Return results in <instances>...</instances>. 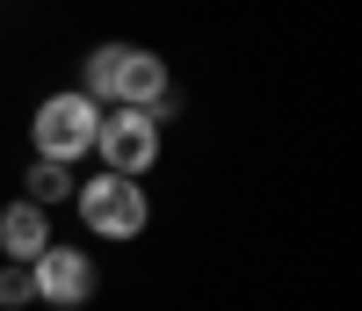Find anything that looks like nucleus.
<instances>
[{"label": "nucleus", "instance_id": "f257e3e1", "mask_svg": "<svg viewBox=\"0 0 362 311\" xmlns=\"http://www.w3.org/2000/svg\"><path fill=\"white\" fill-rule=\"evenodd\" d=\"M167 58L145 51V44H95L80 66V95L87 102H116V109H145L153 116L160 95H167Z\"/></svg>", "mask_w": 362, "mask_h": 311}, {"label": "nucleus", "instance_id": "f03ea898", "mask_svg": "<svg viewBox=\"0 0 362 311\" xmlns=\"http://www.w3.org/2000/svg\"><path fill=\"white\" fill-rule=\"evenodd\" d=\"M95 131H102V102H87L80 87H66V95H44V102H37L29 145H37V160L73 167V160H87V152H95Z\"/></svg>", "mask_w": 362, "mask_h": 311}, {"label": "nucleus", "instance_id": "7ed1b4c3", "mask_svg": "<svg viewBox=\"0 0 362 311\" xmlns=\"http://www.w3.org/2000/svg\"><path fill=\"white\" fill-rule=\"evenodd\" d=\"M80 217L95 239H138L145 225H153V196H145V181H124V174H95L73 189Z\"/></svg>", "mask_w": 362, "mask_h": 311}, {"label": "nucleus", "instance_id": "20e7f679", "mask_svg": "<svg viewBox=\"0 0 362 311\" xmlns=\"http://www.w3.org/2000/svg\"><path fill=\"white\" fill-rule=\"evenodd\" d=\"M95 160H102V174L145 181V174L160 167V123L145 116V109H116V116H102V131H95Z\"/></svg>", "mask_w": 362, "mask_h": 311}, {"label": "nucleus", "instance_id": "39448f33", "mask_svg": "<svg viewBox=\"0 0 362 311\" xmlns=\"http://www.w3.org/2000/svg\"><path fill=\"white\" fill-rule=\"evenodd\" d=\"M95 283H102V275H95V261H87L80 246L51 239L44 254L29 261V290H37V304H51V311H80L87 297H95Z\"/></svg>", "mask_w": 362, "mask_h": 311}, {"label": "nucleus", "instance_id": "423d86ee", "mask_svg": "<svg viewBox=\"0 0 362 311\" xmlns=\"http://www.w3.org/2000/svg\"><path fill=\"white\" fill-rule=\"evenodd\" d=\"M44 246H51V210H37V203L15 196L8 210H0V254H8L15 268H29Z\"/></svg>", "mask_w": 362, "mask_h": 311}, {"label": "nucleus", "instance_id": "0eeeda50", "mask_svg": "<svg viewBox=\"0 0 362 311\" xmlns=\"http://www.w3.org/2000/svg\"><path fill=\"white\" fill-rule=\"evenodd\" d=\"M73 167H58V160H29V174H22V203H37V210H51V203H73Z\"/></svg>", "mask_w": 362, "mask_h": 311}, {"label": "nucleus", "instance_id": "6e6552de", "mask_svg": "<svg viewBox=\"0 0 362 311\" xmlns=\"http://www.w3.org/2000/svg\"><path fill=\"white\" fill-rule=\"evenodd\" d=\"M22 304H37V290H29V268L0 261V311H22Z\"/></svg>", "mask_w": 362, "mask_h": 311}]
</instances>
